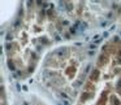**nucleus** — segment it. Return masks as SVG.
Listing matches in <instances>:
<instances>
[{
    "instance_id": "obj_1",
    "label": "nucleus",
    "mask_w": 121,
    "mask_h": 105,
    "mask_svg": "<svg viewBox=\"0 0 121 105\" xmlns=\"http://www.w3.org/2000/svg\"><path fill=\"white\" fill-rule=\"evenodd\" d=\"M55 18L43 8H31L16 32L8 58L12 69L21 75H29L48 55L56 40Z\"/></svg>"
},
{
    "instance_id": "obj_3",
    "label": "nucleus",
    "mask_w": 121,
    "mask_h": 105,
    "mask_svg": "<svg viewBox=\"0 0 121 105\" xmlns=\"http://www.w3.org/2000/svg\"><path fill=\"white\" fill-rule=\"evenodd\" d=\"M77 105H121V44L105 45L81 88Z\"/></svg>"
},
{
    "instance_id": "obj_2",
    "label": "nucleus",
    "mask_w": 121,
    "mask_h": 105,
    "mask_svg": "<svg viewBox=\"0 0 121 105\" xmlns=\"http://www.w3.org/2000/svg\"><path fill=\"white\" fill-rule=\"evenodd\" d=\"M89 73L86 52L78 45L52 48L42 64L43 84L53 95L65 100L78 96Z\"/></svg>"
}]
</instances>
